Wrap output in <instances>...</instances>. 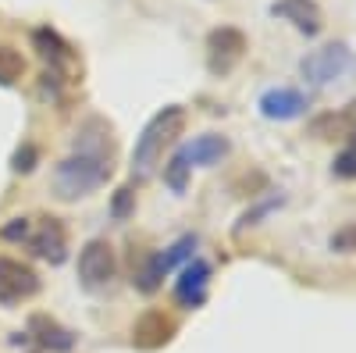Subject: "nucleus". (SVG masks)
<instances>
[{"label":"nucleus","mask_w":356,"mask_h":353,"mask_svg":"<svg viewBox=\"0 0 356 353\" xmlns=\"http://www.w3.org/2000/svg\"><path fill=\"white\" fill-rule=\"evenodd\" d=\"M114 171V139H111V125H104L100 118L86 122L75 150L54 168V193L61 200H79L89 196L93 189H100Z\"/></svg>","instance_id":"nucleus-1"},{"label":"nucleus","mask_w":356,"mask_h":353,"mask_svg":"<svg viewBox=\"0 0 356 353\" xmlns=\"http://www.w3.org/2000/svg\"><path fill=\"white\" fill-rule=\"evenodd\" d=\"M182 129H186V107L182 104L161 107L150 122L143 125V132L136 139V150H132V175L139 182L154 175V168L164 157V146H171L178 136H182Z\"/></svg>","instance_id":"nucleus-2"},{"label":"nucleus","mask_w":356,"mask_h":353,"mask_svg":"<svg viewBox=\"0 0 356 353\" xmlns=\"http://www.w3.org/2000/svg\"><path fill=\"white\" fill-rule=\"evenodd\" d=\"M300 72L310 86L324 90V86H335V82H342L346 75L356 72V54L349 50V43H328V47L307 54Z\"/></svg>","instance_id":"nucleus-3"},{"label":"nucleus","mask_w":356,"mask_h":353,"mask_svg":"<svg viewBox=\"0 0 356 353\" xmlns=\"http://www.w3.org/2000/svg\"><path fill=\"white\" fill-rule=\"evenodd\" d=\"M193 250H196V235H182V240H175L171 246L154 250L150 257L143 260V268L136 272V279H132L136 289H139V292H157L168 272H175L178 264L193 260Z\"/></svg>","instance_id":"nucleus-4"},{"label":"nucleus","mask_w":356,"mask_h":353,"mask_svg":"<svg viewBox=\"0 0 356 353\" xmlns=\"http://www.w3.org/2000/svg\"><path fill=\"white\" fill-rule=\"evenodd\" d=\"M33 43H36L43 65H47V75H43V79L54 82V93H57V86L72 82V75L79 72V57H75V50H72L61 36L54 33V29H36Z\"/></svg>","instance_id":"nucleus-5"},{"label":"nucleus","mask_w":356,"mask_h":353,"mask_svg":"<svg viewBox=\"0 0 356 353\" xmlns=\"http://www.w3.org/2000/svg\"><path fill=\"white\" fill-rule=\"evenodd\" d=\"M246 33L243 29H232V25H221V29H211V36H207V68L211 75H228L235 65L246 57Z\"/></svg>","instance_id":"nucleus-6"},{"label":"nucleus","mask_w":356,"mask_h":353,"mask_svg":"<svg viewBox=\"0 0 356 353\" xmlns=\"http://www.w3.org/2000/svg\"><path fill=\"white\" fill-rule=\"evenodd\" d=\"M114 250L107 240H89L79 253V282L89 289V292H97L104 289L111 279H114Z\"/></svg>","instance_id":"nucleus-7"},{"label":"nucleus","mask_w":356,"mask_h":353,"mask_svg":"<svg viewBox=\"0 0 356 353\" xmlns=\"http://www.w3.org/2000/svg\"><path fill=\"white\" fill-rule=\"evenodd\" d=\"M40 292V275L15 257H0V304H22Z\"/></svg>","instance_id":"nucleus-8"},{"label":"nucleus","mask_w":356,"mask_h":353,"mask_svg":"<svg viewBox=\"0 0 356 353\" xmlns=\"http://www.w3.org/2000/svg\"><path fill=\"white\" fill-rule=\"evenodd\" d=\"M25 243L36 257H43L50 264H65V257H68V232L57 218H36V228H29Z\"/></svg>","instance_id":"nucleus-9"},{"label":"nucleus","mask_w":356,"mask_h":353,"mask_svg":"<svg viewBox=\"0 0 356 353\" xmlns=\"http://www.w3.org/2000/svg\"><path fill=\"white\" fill-rule=\"evenodd\" d=\"M260 114L267 118V122H296V118H303L310 100L303 90H292V86H275V90L260 93L257 100Z\"/></svg>","instance_id":"nucleus-10"},{"label":"nucleus","mask_w":356,"mask_h":353,"mask_svg":"<svg viewBox=\"0 0 356 353\" xmlns=\"http://www.w3.org/2000/svg\"><path fill=\"white\" fill-rule=\"evenodd\" d=\"M207 289H211V264L203 257H193L182 264V272H178V282H175V300L196 311L207 304Z\"/></svg>","instance_id":"nucleus-11"},{"label":"nucleus","mask_w":356,"mask_h":353,"mask_svg":"<svg viewBox=\"0 0 356 353\" xmlns=\"http://www.w3.org/2000/svg\"><path fill=\"white\" fill-rule=\"evenodd\" d=\"M271 15L289 22L303 36H321V29H324V11L317 8V0H275Z\"/></svg>","instance_id":"nucleus-12"},{"label":"nucleus","mask_w":356,"mask_h":353,"mask_svg":"<svg viewBox=\"0 0 356 353\" xmlns=\"http://www.w3.org/2000/svg\"><path fill=\"white\" fill-rule=\"evenodd\" d=\"M228 150H232L228 136L203 132V136H196L193 143H186L178 154H182V161H186L189 168H214V164H221V161L228 157Z\"/></svg>","instance_id":"nucleus-13"},{"label":"nucleus","mask_w":356,"mask_h":353,"mask_svg":"<svg viewBox=\"0 0 356 353\" xmlns=\"http://www.w3.org/2000/svg\"><path fill=\"white\" fill-rule=\"evenodd\" d=\"M29 336H33L43 350H50V353H68L75 346V332H68L65 325H57V321L47 317V314H36L33 321H29Z\"/></svg>","instance_id":"nucleus-14"},{"label":"nucleus","mask_w":356,"mask_h":353,"mask_svg":"<svg viewBox=\"0 0 356 353\" xmlns=\"http://www.w3.org/2000/svg\"><path fill=\"white\" fill-rule=\"evenodd\" d=\"M171 332H175L171 317H164L161 311H150V314H143V317L136 321L132 343H136L139 350H157V346H164V343L171 339Z\"/></svg>","instance_id":"nucleus-15"},{"label":"nucleus","mask_w":356,"mask_h":353,"mask_svg":"<svg viewBox=\"0 0 356 353\" xmlns=\"http://www.w3.org/2000/svg\"><path fill=\"white\" fill-rule=\"evenodd\" d=\"M25 72V57L0 40V86H15Z\"/></svg>","instance_id":"nucleus-16"},{"label":"nucleus","mask_w":356,"mask_h":353,"mask_svg":"<svg viewBox=\"0 0 356 353\" xmlns=\"http://www.w3.org/2000/svg\"><path fill=\"white\" fill-rule=\"evenodd\" d=\"M332 175L335 179H356V129L349 132V143H346V150L335 157V164H332Z\"/></svg>","instance_id":"nucleus-17"},{"label":"nucleus","mask_w":356,"mask_h":353,"mask_svg":"<svg viewBox=\"0 0 356 353\" xmlns=\"http://www.w3.org/2000/svg\"><path fill=\"white\" fill-rule=\"evenodd\" d=\"M189 164L182 161V154H175L168 164H164V182L175 189V193H186V186H189Z\"/></svg>","instance_id":"nucleus-18"},{"label":"nucleus","mask_w":356,"mask_h":353,"mask_svg":"<svg viewBox=\"0 0 356 353\" xmlns=\"http://www.w3.org/2000/svg\"><path fill=\"white\" fill-rule=\"evenodd\" d=\"M29 228H33V218H11L4 228H0V235H4V240H22L25 243Z\"/></svg>","instance_id":"nucleus-19"},{"label":"nucleus","mask_w":356,"mask_h":353,"mask_svg":"<svg viewBox=\"0 0 356 353\" xmlns=\"http://www.w3.org/2000/svg\"><path fill=\"white\" fill-rule=\"evenodd\" d=\"M332 250H339V253L356 250V221H353L349 228H342V232H335V235H332Z\"/></svg>","instance_id":"nucleus-20"},{"label":"nucleus","mask_w":356,"mask_h":353,"mask_svg":"<svg viewBox=\"0 0 356 353\" xmlns=\"http://www.w3.org/2000/svg\"><path fill=\"white\" fill-rule=\"evenodd\" d=\"M11 168H15V171H33V168H36V146L25 143L22 150L15 154V164H11Z\"/></svg>","instance_id":"nucleus-21"},{"label":"nucleus","mask_w":356,"mask_h":353,"mask_svg":"<svg viewBox=\"0 0 356 353\" xmlns=\"http://www.w3.org/2000/svg\"><path fill=\"white\" fill-rule=\"evenodd\" d=\"M132 196H136V193H132V186L118 189V196H114V214H118V218H125V214H129V207H132Z\"/></svg>","instance_id":"nucleus-22"}]
</instances>
